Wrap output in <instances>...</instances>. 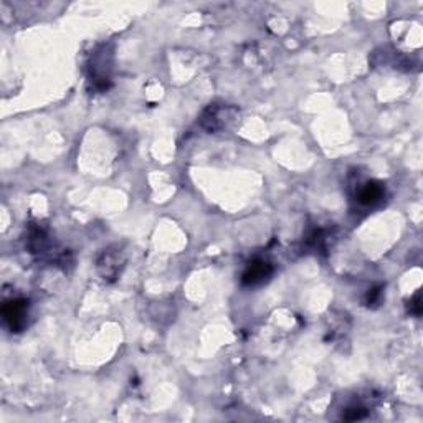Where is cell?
Returning <instances> with one entry per match:
<instances>
[{
	"mask_svg": "<svg viewBox=\"0 0 423 423\" xmlns=\"http://www.w3.org/2000/svg\"><path fill=\"white\" fill-rule=\"evenodd\" d=\"M124 263V255L119 248L104 250L98 260V269L104 280H114L118 278Z\"/></svg>",
	"mask_w": 423,
	"mask_h": 423,
	"instance_id": "cell-3",
	"label": "cell"
},
{
	"mask_svg": "<svg viewBox=\"0 0 423 423\" xmlns=\"http://www.w3.org/2000/svg\"><path fill=\"white\" fill-rule=\"evenodd\" d=\"M2 317L12 333H22L27 328L28 301L23 298H12L2 306Z\"/></svg>",
	"mask_w": 423,
	"mask_h": 423,
	"instance_id": "cell-1",
	"label": "cell"
},
{
	"mask_svg": "<svg viewBox=\"0 0 423 423\" xmlns=\"http://www.w3.org/2000/svg\"><path fill=\"white\" fill-rule=\"evenodd\" d=\"M382 298V286H378V288L370 289V293L367 295V303L370 304H377L378 301H380Z\"/></svg>",
	"mask_w": 423,
	"mask_h": 423,
	"instance_id": "cell-8",
	"label": "cell"
},
{
	"mask_svg": "<svg viewBox=\"0 0 423 423\" xmlns=\"http://www.w3.org/2000/svg\"><path fill=\"white\" fill-rule=\"evenodd\" d=\"M409 311L413 314V316H420L422 314V295L420 293H417L412 298V301H410V306H409Z\"/></svg>",
	"mask_w": 423,
	"mask_h": 423,
	"instance_id": "cell-7",
	"label": "cell"
},
{
	"mask_svg": "<svg viewBox=\"0 0 423 423\" xmlns=\"http://www.w3.org/2000/svg\"><path fill=\"white\" fill-rule=\"evenodd\" d=\"M385 195V189L384 185L380 182H377V180H369V182L362 184V187L359 189V192H357V200L362 205H376L380 202L382 199H384Z\"/></svg>",
	"mask_w": 423,
	"mask_h": 423,
	"instance_id": "cell-5",
	"label": "cell"
},
{
	"mask_svg": "<svg viewBox=\"0 0 423 423\" xmlns=\"http://www.w3.org/2000/svg\"><path fill=\"white\" fill-rule=\"evenodd\" d=\"M365 417H367V410H365L364 407H350V409L346 410L344 415H342V418L349 422L362 420V418Z\"/></svg>",
	"mask_w": 423,
	"mask_h": 423,
	"instance_id": "cell-6",
	"label": "cell"
},
{
	"mask_svg": "<svg viewBox=\"0 0 423 423\" xmlns=\"http://www.w3.org/2000/svg\"><path fill=\"white\" fill-rule=\"evenodd\" d=\"M91 82L101 90H106L110 86L111 82V70H112V55L111 51L106 50V47L103 50L96 51L95 56L91 60Z\"/></svg>",
	"mask_w": 423,
	"mask_h": 423,
	"instance_id": "cell-2",
	"label": "cell"
},
{
	"mask_svg": "<svg viewBox=\"0 0 423 423\" xmlns=\"http://www.w3.org/2000/svg\"><path fill=\"white\" fill-rule=\"evenodd\" d=\"M273 275V267L271 263L265 260H253L250 261L247 269L241 275V283L245 286H260L265 281L269 280V276Z\"/></svg>",
	"mask_w": 423,
	"mask_h": 423,
	"instance_id": "cell-4",
	"label": "cell"
}]
</instances>
